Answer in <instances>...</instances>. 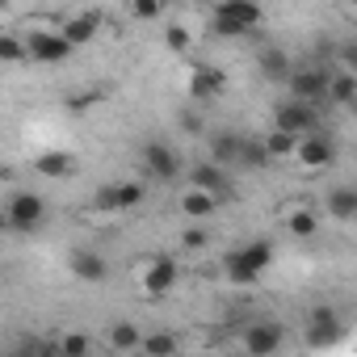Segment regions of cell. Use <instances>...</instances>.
I'll use <instances>...</instances> for the list:
<instances>
[{
  "instance_id": "6da1fadb",
  "label": "cell",
  "mask_w": 357,
  "mask_h": 357,
  "mask_svg": "<svg viewBox=\"0 0 357 357\" xmlns=\"http://www.w3.org/2000/svg\"><path fill=\"white\" fill-rule=\"evenodd\" d=\"M269 261H273V244L269 240H248V244H240L223 257V273L236 286H257V278L269 269Z\"/></svg>"
},
{
  "instance_id": "7a4b0ae2",
  "label": "cell",
  "mask_w": 357,
  "mask_h": 357,
  "mask_svg": "<svg viewBox=\"0 0 357 357\" xmlns=\"http://www.w3.org/2000/svg\"><path fill=\"white\" fill-rule=\"evenodd\" d=\"M261 22H265V9L257 5V0H219L215 13H211V30L219 38H244Z\"/></svg>"
},
{
  "instance_id": "3957f363",
  "label": "cell",
  "mask_w": 357,
  "mask_h": 357,
  "mask_svg": "<svg viewBox=\"0 0 357 357\" xmlns=\"http://www.w3.org/2000/svg\"><path fill=\"white\" fill-rule=\"evenodd\" d=\"M139 168H143L147 181H176V176H181V155L164 139H147L139 147Z\"/></svg>"
},
{
  "instance_id": "277c9868",
  "label": "cell",
  "mask_w": 357,
  "mask_h": 357,
  "mask_svg": "<svg viewBox=\"0 0 357 357\" xmlns=\"http://www.w3.org/2000/svg\"><path fill=\"white\" fill-rule=\"evenodd\" d=\"M143 198H147V185H143V181H109V185L97 190L93 211H101V215H122V211L139 206Z\"/></svg>"
},
{
  "instance_id": "5b68a950",
  "label": "cell",
  "mask_w": 357,
  "mask_h": 357,
  "mask_svg": "<svg viewBox=\"0 0 357 357\" xmlns=\"http://www.w3.org/2000/svg\"><path fill=\"white\" fill-rule=\"evenodd\" d=\"M273 126H278V130H290V135L319 130V105L286 97V101H278V105H273Z\"/></svg>"
},
{
  "instance_id": "8992f818",
  "label": "cell",
  "mask_w": 357,
  "mask_h": 357,
  "mask_svg": "<svg viewBox=\"0 0 357 357\" xmlns=\"http://www.w3.org/2000/svg\"><path fill=\"white\" fill-rule=\"evenodd\" d=\"M26 55L34 63H68L76 55V47L55 30H34V34H26Z\"/></svg>"
},
{
  "instance_id": "52a82bcc",
  "label": "cell",
  "mask_w": 357,
  "mask_h": 357,
  "mask_svg": "<svg viewBox=\"0 0 357 357\" xmlns=\"http://www.w3.org/2000/svg\"><path fill=\"white\" fill-rule=\"evenodd\" d=\"M290 160H298L303 168H328L336 160V139L324 130H307V135H298V147Z\"/></svg>"
},
{
  "instance_id": "ba28073f",
  "label": "cell",
  "mask_w": 357,
  "mask_h": 357,
  "mask_svg": "<svg viewBox=\"0 0 357 357\" xmlns=\"http://www.w3.org/2000/svg\"><path fill=\"white\" fill-rule=\"evenodd\" d=\"M286 89L294 101H311V105H324V89H328V68H290L286 76Z\"/></svg>"
},
{
  "instance_id": "9c48e42d",
  "label": "cell",
  "mask_w": 357,
  "mask_h": 357,
  "mask_svg": "<svg viewBox=\"0 0 357 357\" xmlns=\"http://www.w3.org/2000/svg\"><path fill=\"white\" fill-rule=\"evenodd\" d=\"M190 185L194 190H206V194H215V198H231V176H227V168L223 164H215V160H198V164H190Z\"/></svg>"
},
{
  "instance_id": "30bf717a",
  "label": "cell",
  "mask_w": 357,
  "mask_h": 357,
  "mask_svg": "<svg viewBox=\"0 0 357 357\" xmlns=\"http://www.w3.org/2000/svg\"><path fill=\"white\" fill-rule=\"evenodd\" d=\"M43 215H47V202H43L38 194H13L5 223L17 227V231H34V227L43 223Z\"/></svg>"
},
{
  "instance_id": "8fae6325",
  "label": "cell",
  "mask_w": 357,
  "mask_h": 357,
  "mask_svg": "<svg viewBox=\"0 0 357 357\" xmlns=\"http://www.w3.org/2000/svg\"><path fill=\"white\" fill-rule=\"evenodd\" d=\"M68 265H72V273H76L80 282H89V286H97V282L109 278V261H105L97 248H76V252L68 257Z\"/></svg>"
},
{
  "instance_id": "7c38bea8",
  "label": "cell",
  "mask_w": 357,
  "mask_h": 357,
  "mask_svg": "<svg viewBox=\"0 0 357 357\" xmlns=\"http://www.w3.org/2000/svg\"><path fill=\"white\" fill-rule=\"evenodd\" d=\"M336 332H340V315H336V307H315V311L307 315V344H311V349L332 344Z\"/></svg>"
},
{
  "instance_id": "4fadbf2b",
  "label": "cell",
  "mask_w": 357,
  "mask_h": 357,
  "mask_svg": "<svg viewBox=\"0 0 357 357\" xmlns=\"http://www.w3.org/2000/svg\"><path fill=\"white\" fill-rule=\"evenodd\" d=\"M244 349L257 353V357L278 353V349H282V324H273V319H257V324H248V332H244Z\"/></svg>"
},
{
  "instance_id": "5bb4252c",
  "label": "cell",
  "mask_w": 357,
  "mask_h": 357,
  "mask_svg": "<svg viewBox=\"0 0 357 357\" xmlns=\"http://www.w3.org/2000/svg\"><path fill=\"white\" fill-rule=\"evenodd\" d=\"M324 101L336 105V109H353V105H357V76H353V68H344V72H328Z\"/></svg>"
},
{
  "instance_id": "9a60e30c",
  "label": "cell",
  "mask_w": 357,
  "mask_h": 357,
  "mask_svg": "<svg viewBox=\"0 0 357 357\" xmlns=\"http://www.w3.org/2000/svg\"><path fill=\"white\" fill-rule=\"evenodd\" d=\"M223 89H227V76L219 68H194L190 72V97L194 101H215V97H223Z\"/></svg>"
},
{
  "instance_id": "2e32d148",
  "label": "cell",
  "mask_w": 357,
  "mask_h": 357,
  "mask_svg": "<svg viewBox=\"0 0 357 357\" xmlns=\"http://www.w3.org/2000/svg\"><path fill=\"white\" fill-rule=\"evenodd\" d=\"M176 286V261L172 257H155L151 265H147V273H143V290L151 294V298H160V294H168Z\"/></svg>"
},
{
  "instance_id": "e0dca14e",
  "label": "cell",
  "mask_w": 357,
  "mask_h": 357,
  "mask_svg": "<svg viewBox=\"0 0 357 357\" xmlns=\"http://www.w3.org/2000/svg\"><path fill=\"white\" fill-rule=\"evenodd\" d=\"M324 211H328L336 223H353V219H357V190H353V185H336V190H328Z\"/></svg>"
},
{
  "instance_id": "ac0fdd59",
  "label": "cell",
  "mask_w": 357,
  "mask_h": 357,
  "mask_svg": "<svg viewBox=\"0 0 357 357\" xmlns=\"http://www.w3.org/2000/svg\"><path fill=\"white\" fill-rule=\"evenodd\" d=\"M97 30H101V17L97 13H76V17H68L63 22V38L72 43V47H84V43H93L97 38Z\"/></svg>"
},
{
  "instance_id": "d6986e66",
  "label": "cell",
  "mask_w": 357,
  "mask_h": 357,
  "mask_svg": "<svg viewBox=\"0 0 357 357\" xmlns=\"http://www.w3.org/2000/svg\"><path fill=\"white\" fill-rule=\"evenodd\" d=\"M240 139H244V135H236V130H215V135H211V151H206V160L231 168V164L240 160Z\"/></svg>"
},
{
  "instance_id": "ffe728a7",
  "label": "cell",
  "mask_w": 357,
  "mask_h": 357,
  "mask_svg": "<svg viewBox=\"0 0 357 357\" xmlns=\"http://www.w3.org/2000/svg\"><path fill=\"white\" fill-rule=\"evenodd\" d=\"M257 63H261V76L265 80H273V84H286V76H290V55L286 51H278V47H265L261 55H257Z\"/></svg>"
},
{
  "instance_id": "44dd1931",
  "label": "cell",
  "mask_w": 357,
  "mask_h": 357,
  "mask_svg": "<svg viewBox=\"0 0 357 357\" xmlns=\"http://www.w3.org/2000/svg\"><path fill=\"white\" fill-rule=\"evenodd\" d=\"M34 168L43 172V176H72L76 172V155H68V151H43L38 160H34Z\"/></svg>"
},
{
  "instance_id": "7402d4cb",
  "label": "cell",
  "mask_w": 357,
  "mask_h": 357,
  "mask_svg": "<svg viewBox=\"0 0 357 357\" xmlns=\"http://www.w3.org/2000/svg\"><path fill=\"white\" fill-rule=\"evenodd\" d=\"M215 206H219V198L215 194H206V190H185L181 194V211L190 215V219H206V215H215Z\"/></svg>"
},
{
  "instance_id": "603a6c76",
  "label": "cell",
  "mask_w": 357,
  "mask_h": 357,
  "mask_svg": "<svg viewBox=\"0 0 357 357\" xmlns=\"http://www.w3.org/2000/svg\"><path fill=\"white\" fill-rule=\"evenodd\" d=\"M286 231H290V236H298V240H311V236L319 231V215H315V211H307V206H294V211L286 215Z\"/></svg>"
},
{
  "instance_id": "cb8c5ba5",
  "label": "cell",
  "mask_w": 357,
  "mask_h": 357,
  "mask_svg": "<svg viewBox=\"0 0 357 357\" xmlns=\"http://www.w3.org/2000/svg\"><path fill=\"white\" fill-rule=\"evenodd\" d=\"M261 143H265L269 160H290V155H294V147H298V135H290V130H278V126H273Z\"/></svg>"
},
{
  "instance_id": "d4e9b609",
  "label": "cell",
  "mask_w": 357,
  "mask_h": 357,
  "mask_svg": "<svg viewBox=\"0 0 357 357\" xmlns=\"http://www.w3.org/2000/svg\"><path fill=\"white\" fill-rule=\"evenodd\" d=\"M236 164L240 168H269L273 160H269V151H265L261 139H240V160Z\"/></svg>"
},
{
  "instance_id": "484cf974",
  "label": "cell",
  "mask_w": 357,
  "mask_h": 357,
  "mask_svg": "<svg viewBox=\"0 0 357 357\" xmlns=\"http://www.w3.org/2000/svg\"><path fill=\"white\" fill-rule=\"evenodd\" d=\"M109 349H139V328L135 324H126V319H118V324H109Z\"/></svg>"
},
{
  "instance_id": "4316f807",
  "label": "cell",
  "mask_w": 357,
  "mask_h": 357,
  "mask_svg": "<svg viewBox=\"0 0 357 357\" xmlns=\"http://www.w3.org/2000/svg\"><path fill=\"white\" fill-rule=\"evenodd\" d=\"M139 349L151 353V357H164V353H176V336H168V332H151V336H139Z\"/></svg>"
},
{
  "instance_id": "83f0119b",
  "label": "cell",
  "mask_w": 357,
  "mask_h": 357,
  "mask_svg": "<svg viewBox=\"0 0 357 357\" xmlns=\"http://www.w3.org/2000/svg\"><path fill=\"white\" fill-rule=\"evenodd\" d=\"M164 47H168L172 55H190V47H194V34H190L185 26H168V30H164Z\"/></svg>"
},
{
  "instance_id": "f1b7e54d",
  "label": "cell",
  "mask_w": 357,
  "mask_h": 357,
  "mask_svg": "<svg viewBox=\"0 0 357 357\" xmlns=\"http://www.w3.org/2000/svg\"><path fill=\"white\" fill-rule=\"evenodd\" d=\"M22 59H30V55H26V38L0 34V63H22Z\"/></svg>"
},
{
  "instance_id": "f546056e",
  "label": "cell",
  "mask_w": 357,
  "mask_h": 357,
  "mask_svg": "<svg viewBox=\"0 0 357 357\" xmlns=\"http://www.w3.org/2000/svg\"><path fill=\"white\" fill-rule=\"evenodd\" d=\"M164 13V0H130V17L135 22H155Z\"/></svg>"
},
{
  "instance_id": "4dcf8cb0",
  "label": "cell",
  "mask_w": 357,
  "mask_h": 357,
  "mask_svg": "<svg viewBox=\"0 0 357 357\" xmlns=\"http://www.w3.org/2000/svg\"><path fill=\"white\" fill-rule=\"evenodd\" d=\"M55 349H59V353H89V349H93V340H89V336H80V332H68V336H59V340H55Z\"/></svg>"
},
{
  "instance_id": "1f68e13d",
  "label": "cell",
  "mask_w": 357,
  "mask_h": 357,
  "mask_svg": "<svg viewBox=\"0 0 357 357\" xmlns=\"http://www.w3.org/2000/svg\"><path fill=\"white\" fill-rule=\"evenodd\" d=\"M181 130L185 135H202V118L198 114H181Z\"/></svg>"
},
{
  "instance_id": "d6a6232c",
  "label": "cell",
  "mask_w": 357,
  "mask_h": 357,
  "mask_svg": "<svg viewBox=\"0 0 357 357\" xmlns=\"http://www.w3.org/2000/svg\"><path fill=\"white\" fill-rule=\"evenodd\" d=\"M206 244V231H185V248H202Z\"/></svg>"
},
{
  "instance_id": "836d02e7",
  "label": "cell",
  "mask_w": 357,
  "mask_h": 357,
  "mask_svg": "<svg viewBox=\"0 0 357 357\" xmlns=\"http://www.w3.org/2000/svg\"><path fill=\"white\" fill-rule=\"evenodd\" d=\"M0 9H5V0H0Z\"/></svg>"
},
{
  "instance_id": "e575fe53",
  "label": "cell",
  "mask_w": 357,
  "mask_h": 357,
  "mask_svg": "<svg viewBox=\"0 0 357 357\" xmlns=\"http://www.w3.org/2000/svg\"><path fill=\"white\" fill-rule=\"evenodd\" d=\"M164 5H168V0H164Z\"/></svg>"
},
{
  "instance_id": "d590c367",
  "label": "cell",
  "mask_w": 357,
  "mask_h": 357,
  "mask_svg": "<svg viewBox=\"0 0 357 357\" xmlns=\"http://www.w3.org/2000/svg\"><path fill=\"white\" fill-rule=\"evenodd\" d=\"M349 5H353V0H349Z\"/></svg>"
}]
</instances>
